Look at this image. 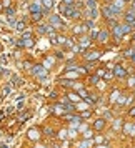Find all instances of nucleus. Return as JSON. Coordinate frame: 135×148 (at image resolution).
I'll list each match as a JSON object with an SVG mask.
<instances>
[{
    "instance_id": "5",
    "label": "nucleus",
    "mask_w": 135,
    "mask_h": 148,
    "mask_svg": "<svg viewBox=\"0 0 135 148\" xmlns=\"http://www.w3.org/2000/svg\"><path fill=\"white\" fill-rule=\"evenodd\" d=\"M50 23L57 25L58 28H63V23H62V20L58 18V15H52V17H50Z\"/></svg>"
},
{
    "instance_id": "6",
    "label": "nucleus",
    "mask_w": 135,
    "mask_h": 148,
    "mask_svg": "<svg viewBox=\"0 0 135 148\" xmlns=\"http://www.w3.org/2000/svg\"><path fill=\"white\" fill-rule=\"evenodd\" d=\"M113 73H115L117 77H125V75H127V72L124 70V67H120V65H117L113 68Z\"/></svg>"
},
{
    "instance_id": "1",
    "label": "nucleus",
    "mask_w": 135,
    "mask_h": 148,
    "mask_svg": "<svg viewBox=\"0 0 135 148\" xmlns=\"http://www.w3.org/2000/svg\"><path fill=\"white\" fill-rule=\"evenodd\" d=\"M120 13L117 7H113L112 3H108V5H103L102 7V15L105 17V18H112V17H117Z\"/></svg>"
},
{
    "instance_id": "22",
    "label": "nucleus",
    "mask_w": 135,
    "mask_h": 148,
    "mask_svg": "<svg viewBox=\"0 0 135 148\" xmlns=\"http://www.w3.org/2000/svg\"><path fill=\"white\" fill-rule=\"evenodd\" d=\"M85 25H87L89 28H93V22H92V20H87V23H85Z\"/></svg>"
},
{
    "instance_id": "3",
    "label": "nucleus",
    "mask_w": 135,
    "mask_h": 148,
    "mask_svg": "<svg viewBox=\"0 0 135 148\" xmlns=\"http://www.w3.org/2000/svg\"><path fill=\"white\" fill-rule=\"evenodd\" d=\"M124 17H125V22H127V25H130L132 28H135V12H127Z\"/></svg>"
},
{
    "instance_id": "30",
    "label": "nucleus",
    "mask_w": 135,
    "mask_h": 148,
    "mask_svg": "<svg viewBox=\"0 0 135 148\" xmlns=\"http://www.w3.org/2000/svg\"><path fill=\"white\" fill-rule=\"evenodd\" d=\"M53 148H60V147H57V145H55V147H53Z\"/></svg>"
},
{
    "instance_id": "12",
    "label": "nucleus",
    "mask_w": 135,
    "mask_h": 148,
    "mask_svg": "<svg viewBox=\"0 0 135 148\" xmlns=\"http://www.w3.org/2000/svg\"><path fill=\"white\" fill-rule=\"evenodd\" d=\"M98 52H90V53H87L85 55V57H87V60H97V58H98Z\"/></svg>"
},
{
    "instance_id": "2",
    "label": "nucleus",
    "mask_w": 135,
    "mask_h": 148,
    "mask_svg": "<svg viewBox=\"0 0 135 148\" xmlns=\"http://www.w3.org/2000/svg\"><path fill=\"white\" fill-rule=\"evenodd\" d=\"M60 12H62L65 17H68V18H79V15H80V12L77 10V8L67 7V5H60Z\"/></svg>"
},
{
    "instance_id": "9",
    "label": "nucleus",
    "mask_w": 135,
    "mask_h": 148,
    "mask_svg": "<svg viewBox=\"0 0 135 148\" xmlns=\"http://www.w3.org/2000/svg\"><path fill=\"white\" fill-rule=\"evenodd\" d=\"M87 13H89V17L92 20H95L97 17H98V10L97 8H87Z\"/></svg>"
},
{
    "instance_id": "16",
    "label": "nucleus",
    "mask_w": 135,
    "mask_h": 148,
    "mask_svg": "<svg viewBox=\"0 0 135 148\" xmlns=\"http://www.w3.org/2000/svg\"><path fill=\"white\" fill-rule=\"evenodd\" d=\"M85 3H87V8H97V5H95V0H87Z\"/></svg>"
},
{
    "instance_id": "8",
    "label": "nucleus",
    "mask_w": 135,
    "mask_h": 148,
    "mask_svg": "<svg viewBox=\"0 0 135 148\" xmlns=\"http://www.w3.org/2000/svg\"><path fill=\"white\" fill-rule=\"evenodd\" d=\"M97 38L100 40V42H107V40H108V33L105 32V30H102V32L97 33Z\"/></svg>"
},
{
    "instance_id": "29",
    "label": "nucleus",
    "mask_w": 135,
    "mask_h": 148,
    "mask_svg": "<svg viewBox=\"0 0 135 148\" xmlns=\"http://www.w3.org/2000/svg\"><path fill=\"white\" fill-rule=\"evenodd\" d=\"M2 10H3V7H2V3H0V12H2Z\"/></svg>"
},
{
    "instance_id": "15",
    "label": "nucleus",
    "mask_w": 135,
    "mask_h": 148,
    "mask_svg": "<svg viewBox=\"0 0 135 148\" xmlns=\"http://www.w3.org/2000/svg\"><path fill=\"white\" fill-rule=\"evenodd\" d=\"M120 30H122V33H130V30H132V27L130 25H120Z\"/></svg>"
},
{
    "instance_id": "20",
    "label": "nucleus",
    "mask_w": 135,
    "mask_h": 148,
    "mask_svg": "<svg viewBox=\"0 0 135 148\" xmlns=\"http://www.w3.org/2000/svg\"><path fill=\"white\" fill-rule=\"evenodd\" d=\"M13 13H15V10H13L12 7H8V8H7V15H8V17H12Z\"/></svg>"
},
{
    "instance_id": "13",
    "label": "nucleus",
    "mask_w": 135,
    "mask_h": 148,
    "mask_svg": "<svg viewBox=\"0 0 135 148\" xmlns=\"http://www.w3.org/2000/svg\"><path fill=\"white\" fill-rule=\"evenodd\" d=\"M103 125H105V120H103V118H100V120H97V121H95V128H97V130L103 128Z\"/></svg>"
},
{
    "instance_id": "7",
    "label": "nucleus",
    "mask_w": 135,
    "mask_h": 148,
    "mask_svg": "<svg viewBox=\"0 0 135 148\" xmlns=\"http://www.w3.org/2000/svg\"><path fill=\"white\" fill-rule=\"evenodd\" d=\"M39 137H40V133H39V130H37V128L28 130V138H30V140H39Z\"/></svg>"
},
{
    "instance_id": "4",
    "label": "nucleus",
    "mask_w": 135,
    "mask_h": 148,
    "mask_svg": "<svg viewBox=\"0 0 135 148\" xmlns=\"http://www.w3.org/2000/svg\"><path fill=\"white\" fill-rule=\"evenodd\" d=\"M32 72H34L35 75H39V77L44 78V75H45V72H47V68H45V67H42V65H35Z\"/></svg>"
},
{
    "instance_id": "26",
    "label": "nucleus",
    "mask_w": 135,
    "mask_h": 148,
    "mask_svg": "<svg viewBox=\"0 0 135 148\" xmlns=\"http://www.w3.org/2000/svg\"><path fill=\"white\" fill-rule=\"evenodd\" d=\"M117 97H118V92H117V90H115V92H113V93H112V100H115V98H117Z\"/></svg>"
},
{
    "instance_id": "17",
    "label": "nucleus",
    "mask_w": 135,
    "mask_h": 148,
    "mask_svg": "<svg viewBox=\"0 0 135 148\" xmlns=\"http://www.w3.org/2000/svg\"><path fill=\"white\" fill-rule=\"evenodd\" d=\"M0 3H2V7H3V8H8V7H10V3H12V0H2Z\"/></svg>"
},
{
    "instance_id": "23",
    "label": "nucleus",
    "mask_w": 135,
    "mask_h": 148,
    "mask_svg": "<svg viewBox=\"0 0 135 148\" xmlns=\"http://www.w3.org/2000/svg\"><path fill=\"white\" fill-rule=\"evenodd\" d=\"M87 43H90V40L84 38V40H82V43H80V45H82V47H87Z\"/></svg>"
},
{
    "instance_id": "28",
    "label": "nucleus",
    "mask_w": 135,
    "mask_h": 148,
    "mask_svg": "<svg viewBox=\"0 0 135 148\" xmlns=\"http://www.w3.org/2000/svg\"><path fill=\"white\" fill-rule=\"evenodd\" d=\"M130 58H132V60L135 62V52H134V55H132V57H130Z\"/></svg>"
},
{
    "instance_id": "18",
    "label": "nucleus",
    "mask_w": 135,
    "mask_h": 148,
    "mask_svg": "<svg viewBox=\"0 0 135 148\" xmlns=\"http://www.w3.org/2000/svg\"><path fill=\"white\" fill-rule=\"evenodd\" d=\"M42 15H44V12H39V13H34V15H32V18H34V20H37V22H39L40 18H42Z\"/></svg>"
},
{
    "instance_id": "11",
    "label": "nucleus",
    "mask_w": 135,
    "mask_h": 148,
    "mask_svg": "<svg viewBox=\"0 0 135 148\" xmlns=\"http://www.w3.org/2000/svg\"><path fill=\"white\" fill-rule=\"evenodd\" d=\"M39 12H40V5L37 3V2L30 5V13H32V15H34V13H39Z\"/></svg>"
},
{
    "instance_id": "27",
    "label": "nucleus",
    "mask_w": 135,
    "mask_h": 148,
    "mask_svg": "<svg viewBox=\"0 0 135 148\" xmlns=\"http://www.w3.org/2000/svg\"><path fill=\"white\" fill-rule=\"evenodd\" d=\"M129 115H130V116H135V107H134V108H132V110L129 111Z\"/></svg>"
},
{
    "instance_id": "14",
    "label": "nucleus",
    "mask_w": 135,
    "mask_h": 148,
    "mask_svg": "<svg viewBox=\"0 0 135 148\" xmlns=\"http://www.w3.org/2000/svg\"><path fill=\"white\" fill-rule=\"evenodd\" d=\"M15 30L23 32V30H25V23H23V22H17V23H15Z\"/></svg>"
},
{
    "instance_id": "10",
    "label": "nucleus",
    "mask_w": 135,
    "mask_h": 148,
    "mask_svg": "<svg viewBox=\"0 0 135 148\" xmlns=\"http://www.w3.org/2000/svg\"><path fill=\"white\" fill-rule=\"evenodd\" d=\"M113 37H115V38H117V40H120V38H122V37H124V33H122V30H120V25H118V27H115V28H113Z\"/></svg>"
},
{
    "instance_id": "19",
    "label": "nucleus",
    "mask_w": 135,
    "mask_h": 148,
    "mask_svg": "<svg viewBox=\"0 0 135 148\" xmlns=\"http://www.w3.org/2000/svg\"><path fill=\"white\" fill-rule=\"evenodd\" d=\"M44 5L47 7V8H50V7L53 5V0H44Z\"/></svg>"
},
{
    "instance_id": "24",
    "label": "nucleus",
    "mask_w": 135,
    "mask_h": 148,
    "mask_svg": "<svg viewBox=\"0 0 135 148\" xmlns=\"http://www.w3.org/2000/svg\"><path fill=\"white\" fill-rule=\"evenodd\" d=\"M70 98H72V100H75V102H79V97H75V95H73V93H70Z\"/></svg>"
},
{
    "instance_id": "25",
    "label": "nucleus",
    "mask_w": 135,
    "mask_h": 148,
    "mask_svg": "<svg viewBox=\"0 0 135 148\" xmlns=\"http://www.w3.org/2000/svg\"><path fill=\"white\" fill-rule=\"evenodd\" d=\"M90 80H92V83H97V82H98V77H97V75H95V77H92V78H90Z\"/></svg>"
},
{
    "instance_id": "21",
    "label": "nucleus",
    "mask_w": 135,
    "mask_h": 148,
    "mask_svg": "<svg viewBox=\"0 0 135 148\" xmlns=\"http://www.w3.org/2000/svg\"><path fill=\"white\" fill-rule=\"evenodd\" d=\"M73 3V0H63V5H67V7H72Z\"/></svg>"
},
{
    "instance_id": "31",
    "label": "nucleus",
    "mask_w": 135,
    "mask_h": 148,
    "mask_svg": "<svg viewBox=\"0 0 135 148\" xmlns=\"http://www.w3.org/2000/svg\"><path fill=\"white\" fill-rule=\"evenodd\" d=\"M0 52H2V45H0Z\"/></svg>"
}]
</instances>
